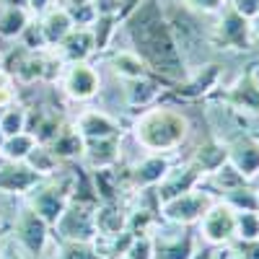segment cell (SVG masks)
Wrapping results in <instances>:
<instances>
[{
  "label": "cell",
  "mask_w": 259,
  "mask_h": 259,
  "mask_svg": "<svg viewBox=\"0 0 259 259\" xmlns=\"http://www.w3.org/2000/svg\"><path fill=\"white\" fill-rule=\"evenodd\" d=\"M212 251H215V249H212ZM212 251H202L200 256H194V259H210V254H212Z\"/></svg>",
  "instance_id": "ee69618b"
},
{
  "label": "cell",
  "mask_w": 259,
  "mask_h": 259,
  "mask_svg": "<svg viewBox=\"0 0 259 259\" xmlns=\"http://www.w3.org/2000/svg\"><path fill=\"white\" fill-rule=\"evenodd\" d=\"M122 158V135L119 138H101V140H83L80 161L89 166V171L114 168Z\"/></svg>",
  "instance_id": "9a60e30c"
},
{
  "label": "cell",
  "mask_w": 259,
  "mask_h": 259,
  "mask_svg": "<svg viewBox=\"0 0 259 259\" xmlns=\"http://www.w3.org/2000/svg\"><path fill=\"white\" fill-rule=\"evenodd\" d=\"M212 194L205 192V189H192V192H184L179 197L168 200V202H161L158 212L166 218V223H177V226H192L202 221V215L210 210L212 205Z\"/></svg>",
  "instance_id": "52a82bcc"
},
{
  "label": "cell",
  "mask_w": 259,
  "mask_h": 259,
  "mask_svg": "<svg viewBox=\"0 0 259 259\" xmlns=\"http://www.w3.org/2000/svg\"><path fill=\"white\" fill-rule=\"evenodd\" d=\"M34 145H36V138L31 133H18V135L6 138L0 156H3L6 161H26V156L31 153Z\"/></svg>",
  "instance_id": "4dcf8cb0"
},
{
  "label": "cell",
  "mask_w": 259,
  "mask_h": 259,
  "mask_svg": "<svg viewBox=\"0 0 259 259\" xmlns=\"http://www.w3.org/2000/svg\"><path fill=\"white\" fill-rule=\"evenodd\" d=\"M75 194V174H55L41 179L31 192H29V207L36 210L41 218L50 223V228L57 223V218L62 215V210L68 207V202Z\"/></svg>",
  "instance_id": "277c9868"
},
{
  "label": "cell",
  "mask_w": 259,
  "mask_h": 259,
  "mask_svg": "<svg viewBox=\"0 0 259 259\" xmlns=\"http://www.w3.org/2000/svg\"><path fill=\"white\" fill-rule=\"evenodd\" d=\"M133 138L148 153H174L189 138V119L174 106H150L135 119Z\"/></svg>",
  "instance_id": "7a4b0ae2"
},
{
  "label": "cell",
  "mask_w": 259,
  "mask_h": 259,
  "mask_svg": "<svg viewBox=\"0 0 259 259\" xmlns=\"http://www.w3.org/2000/svg\"><path fill=\"white\" fill-rule=\"evenodd\" d=\"M106 65H109L112 73L119 75L122 80L148 78V68H145L143 60L133 50H114V52H109V55H106Z\"/></svg>",
  "instance_id": "44dd1931"
},
{
  "label": "cell",
  "mask_w": 259,
  "mask_h": 259,
  "mask_svg": "<svg viewBox=\"0 0 259 259\" xmlns=\"http://www.w3.org/2000/svg\"><path fill=\"white\" fill-rule=\"evenodd\" d=\"M119 24H122L119 16H112V13H99L96 16V21L89 26L91 29V36H94L96 52H104L106 47L112 45V36L119 31Z\"/></svg>",
  "instance_id": "83f0119b"
},
{
  "label": "cell",
  "mask_w": 259,
  "mask_h": 259,
  "mask_svg": "<svg viewBox=\"0 0 259 259\" xmlns=\"http://www.w3.org/2000/svg\"><path fill=\"white\" fill-rule=\"evenodd\" d=\"M36 18H39V24H41V31H45V39H47L50 50L57 47L60 41L75 29L73 21H70V16H68V11H65L62 6H52V8H47L41 16H36Z\"/></svg>",
  "instance_id": "ffe728a7"
},
{
  "label": "cell",
  "mask_w": 259,
  "mask_h": 259,
  "mask_svg": "<svg viewBox=\"0 0 259 259\" xmlns=\"http://www.w3.org/2000/svg\"><path fill=\"white\" fill-rule=\"evenodd\" d=\"M212 45L221 50H249L251 47V21L236 13L228 3L221 8V21L215 24Z\"/></svg>",
  "instance_id": "ba28073f"
},
{
  "label": "cell",
  "mask_w": 259,
  "mask_h": 259,
  "mask_svg": "<svg viewBox=\"0 0 259 259\" xmlns=\"http://www.w3.org/2000/svg\"><path fill=\"white\" fill-rule=\"evenodd\" d=\"M228 163L239 171L244 179L259 177V140L249 135H239L233 143L226 145Z\"/></svg>",
  "instance_id": "2e32d148"
},
{
  "label": "cell",
  "mask_w": 259,
  "mask_h": 259,
  "mask_svg": "<svg viewBox=\"0 0 259 259\" xmlns=\"http://www.w3.org/2000/svg\"><path fill=\"white\" fill-rule=\"evenodd\" d=\"M41 182L34 168L24 161H3L0 163V192L13 194V197H29V192Z\"/></svg>",
  "instance_id": "4fadbf2b"
},
{
  "label": "cell",
  "mask_w": 259,
  "mask_h": 259,
  "mask_svg": "<svg viewBox=\"0 0 259 259\" xmlns=\"http://www.w3.org/2000/svg\"><path fill=\"white\" fill-rule=\"evenodd\" d=\"M124 99L127 106L133 109H145V106H153L161 99V80L158 78H138V80H127L124 89Z\"/></svg>",
  "instance_id": "7402d4cb"
},
{
  "label": "cell",
  "mask_w": 259,
  "mask_h": 259,
  "mask_svg": "<svg viewBox=\"0 0 259 259\" xmlns=\"http://www.w3.org/2000/svg\"><path fill=\"white\" fill-rule=\"evenodd\" d=\"M52 259H104L96 241H57Z\"/></svg>",
  "instance_id": "f546056e"
},
{
  "label": "cell",
  "mask_w": 259,
  "mask_h": 259,
  "mask_svg": "<svg viewBox=\"0 0 259 259\" xmlns=\"http://www.w3.org/2000/svg\"><path fill=\"white\" fill-rule=\"evenodd\" d=\"M168 168H171V158L166 153H148L127 171V184L140 192L156 189L161 184V179L168 174Z\"/></svg>",
  "instance_id": "7c38bea8"
},
{
  "label": "cell",
  "mask_w": 259,
  "mask_h": 259,
  "mask_svg": "<svg viewBox=\"0 0 259 259\" xmlns=\"http://www.w3.org/2000/svg\"><path fill=\"white\" fill-rule=\"evenodd\" d=\"M24 163H26L29 168H34L41 179L55 177V174H60V171H62V161L50 150V145H39V143L31 148V153L26 156Z\"/></svg>",
  "instance_id": "4316f807"
},
{
  "label": "cell",
  "mask_w": 259,
  "mask_h": 259,
  "mask_svg": "<svg viewBox=\"0 0 259 259\" xmlns=\"http://www.w3.org/2000/svg\"><path fill=\"white\" fill-rule=\"evenodd\" d=\"M3 143H6V135H3V130H0V150H3Z\"/></svg>",
  "instance_id": "f6af8a7d"
},
{
  "label": "cell",
  "mask_w": 259,
  "mask_h": 259,
  "mask_svg": "<svg viewBox=\"0 0 259 259\" xmlns=\"http://www.w3.org/2000/svg\"><path fill=\"white\" fill-rule=\"evenodd\" d=\"M55 6V0H26V8L34 13V16H41L47 8H52Z\"/></svg>",
  "instance_id": "ab89813d"
},
{
  "label": "cell",
  "mask_w": 259,
  "mask_h": 259,
  "mask_svg": "<svg viewBox=\"0 0 259 259\" xmlns=\"http://www.w3.org/2000/svg\"><path fill=\"white\" fill-rule=\"evenodd\" d=\"M223 99H226L231 106H236V109L259 112V78H256V70H246V73L228 89V94H226Z\"/></svg>",
  "instance_id": "ac0fdd59"
},
{
  "label": "cell",
  "mask_w": 259,
  "mask_h": 259,
  "mask_svg": "<svg viewBox=\"0 0 259 259\" xmlns=\"http://www.w3.org/2000/svg\"><path fill=\"white\" fill-rule=\"evenodd\" d=\"M122 29L130 39V50L143 60L153 78L177 85L189 80L187 60L174 39L161 0H140V6L122 18Z\"/></svg>",
  "instance_id": "6da1fadb"
},
{
  "label": "cell",
  "mask_w": 259,
  "mask_h": 259,
  "mask_svg": "<svg viewBox=\"0 0 259 259\" xmlns=\"http://www.w3.org/2000/svg\"><path fill=\"white\" fill-rule=\"evenodd\" d=\"M153 259H194L197 256V233L192 226H156L150 233Z\"/></svg>",
  "instance_id": "5b68a950"
},
{
  "label": "cell",
  "mask_w": 259,
  "mask_h": 259,
  "mask_svg": "<svg viewBox=\"0 0 259 259\" xmlns=\"http://www.w3.org/2000/svg\"><path fill=\"white\" fill-rule=\"evenodd\" d=\"M3 6H26V0H0V8Z\"/></svg>",
  "instance_id": "7bdbcfd3"
},
{
  "label": "cell",
  "mask_w": 259,
  "mask_h": 259,
  "mask_svg": "<svg viewBox=\"0 0 259 259\" xmlns=\"http://www.w3.org/2000/svg\"><path fill=\"white\" fill-rule=\"evenodd\" d=\"M62 91L70 101H91L101 91V75L91 62H73L65 65L60 75Z\"/></svg>",
  "instance_id": "9c48e42d"
},
{
  "label": "cell",
  "mask_w": 259,
  "mask_h": 259,
  "mask_svg": "<svg viewBox=\"0 0 259 259\" xmlns=\"http://www.w3.org/2000/svg\"><path fill=\"white\" fill-rule=\"evenodd\" d=\"M179 3L194 13H221L226 0H179Z\"/></svg>",
  "instance_id": "8d00e7d4"
},
{
  "label": "cell",
  "mask_w": 259,
  "mask_h": 259,
  "mask_svg": "<svg viewBox=\"0 0 259 259\" xmlns=\"http://www.w3.org/2000/svg\"><path fill=\"white\" fill-rule=\"evenodd\" d=\"M249 179H244L239 171H236L228 161L221 166V168H215V171H210V174H205L202 177V182H200V187L205 184L207 189H215V192H231V189H236V187H244Z\"/></svg>",
  "instance_id": "484cf974"
},
{
  "label": "cell",
  "mask_w": 259,
  "mask_h": 259,
  "mask_svg": "<svg viewBox=\"0 0 259 259\" xmlns=\"http://www.w3.org/2000/svg\"><path fill=\"white\" fill-rule=\"evenodd\" d=\"M55 52H57V57H60L65 65H73V62H89V57L96 52L91 29H73V31L65 36L57 47H55Z\"/></svg>",
  "instance_id": "e0dca14e"
},
{
  "label": "cell",
  "mask_w": 259,
  "mask_h": 259,
  "mask_svg": "<svg viewBox=\"0 0 259 259\" xmlns=\"http://www.w3.org/2000/svg\"><path fill=\"white\" fill-rule=\"evenodd\" d=\"M73 127L78 130V135L83 140H101V138H119L122 135V127L119 122L104 109H83Z\"/></svg>",
  "instance_id": "5bb4252c"
},
{
  "label": "cell",
  "mask_w": 259,
  "mask_h": 259,
  "mask_svg": "<svg viewBox=\"0 0 259 259\" xmlns=\"http://www.w3.org/2000/svg\"><path fill=\"white\" fill-rule=\"evenodd\" d=\"M210 259H233V251H231V246H221L210 254Z\"/></svg>",
  "instance_id": "b9f144b4"
},
{
  "label": "cell",
  "mask_w": 259,
  "mask_h": 259,
  "mask_svg": "<svg viewBox=\"0 0 259 259\" xmlns=\"http://www.w3.org/2000/svg\"><path fill=\"white\" fill-rule=\"evenodd\" d=\"M50 223L41 218V215L36 210H31L29 205H24L18 210L16 221H13V231L11 236L18 241V246L24 249L29 256H41L50 244Z\"/></svg>",
  "instance_id": "8992f818"
},
{
  "label": "cell",
  "mask_w": 259,
  "mask_h": 259,
  "mask_svg": "<svg viewBox=\"0 0 259 259\" xmlns=\"http://www.w3.org/2000/svg\"><path fill=\"white\" fill-rule=\"evenodd\" d=\"M221 200H223L228 207H233L236 212H259V194H256V189H251L249 184L236 187V189H231V192H223Z\"/></svg>",
  "instance_id": "f1b7e54d"
},
{
  "label": "cell",
  "mask_w": 259,
  "mask_h": 259,
  "mask_svg": "<svg viewBox=\"0 0 259 259\" xmlns=\"http://www.w3.org/2000/svg\"><path fill=\"white\" fill-rule=\"evenodd\" d=\"M236 239L239 241L259 239V212H236Z\"/></svg>",
  "instance_id": "836d02e7"
},
{
  "label": "cell",
  "mask_w": 259,
  "mask_h": 259,
  "mask_svg": "<svg viewBox=\"0 0 259 259\" xmlns=\"http://www.w3.org/2000/svg\"><path fill=\"white\" fill-rule=\"evenodd\" d=\"M0 130L3 135H18V133H26V106L24 104H11L0 112Z\"/></svg>",
  "instance_id": "1f68e13d"
},
{
  "label": "cell",
  "mask_w": 259,
  "mask_h": 259,
  "mask_svg": "<svg viewBox=\"0 0 259 259\" xmlns=\"http://www.w3.org/2000/svg\"><path fill=\"white\" fill-rule=\"evenodd\" d=\"M124 256L127 259H153V241H150V233L133 236V241H130Z\"/></svg>",
  "instance_id": "e575fe53"
},
{
  "label": "cell",
  "mask_w": 259,
  "mask_h": 259,
  "mask_svg": "<svg viewBox=\"0 0 259 259\" xmlns=\"http://www.w3.org/2000/svg\"><path fill=\"white\" fill-rule=\"evenodd\" d=\"M119 259H127V256H119Z\"/></svg>",
  "instance_id": "7dc6e473"
},
{
  "label": "cell",
  "mask_w": 259,
  "mask_h": 259,
  "mask_svg": "<svg viewBox=\"0 0 259 259\" xmlns=\"http://www.w3.org/2000/svg\"><path fill=\"white\" fill-rule=\"evenodd\" d=\"M127 231V212L119 202H99L96 205V233L99 239H112Z\"/></svg>",
  "instance_id": "d6986e66"
},
{
  "label": "cell",
  "mask_w": 259,
  "mask_h": 259,
  "mask_svg": "<svg viewBox=\"0 0 259 259\" xmlns=\"http://www.w3.org/2000/svg\"><path fill=\"white\" fill-rule=\"evenodd\" d=\"M18 45H21V47H26L29 52H45V50H50L47 39H45V31H41V24H39V18H36V16L29 21V26L21 31Z\"/></svg>",
  "instance_id": "d6a6232c"
},
{
  "label": "cell",
  "mask_w": 259,
  "mask_h": 259,
  "mask_svg": "<svg viewBox=\"0 0 259 259\" xmlns=\"http://www.w3.org/2000/svg\"><path fill=\"white\" fill-rule=\"evenodd\" d=\"M34 13L26 6H3L0 8V36L3 39H18L21 31L29 26Z\"/></svg>",
  "instance_id": "cb8c5ba5"
},
{
  "label": "cell",
  "mask_w": 259,
  "mask_h": 259,
  "mask_svg": "<svg viewBox=\"0 0 259 259\" xmlns=\"http://www.w3.org/2000/svg\"><path fill=\"white\" fill-rule=\"evenodd\" d=\"M0 259H29V254L18 246V241L11 233L0 236Z\"/></svg>",
  "instance_id": "d590c367"
},
{
  "label": "cell",
  "mask_w": 259,
  "mask_h": 259,
  "mask_svg": "<svg viewBox=\"0 0 259 259\" xmlns=\"http://www.w3.org/2000/svg\"><path fill=\"white\" fill-rule=\"evenodd\" d=\"M236 259H259V239L254 241H236V246H231Z\"/></svg>",
  "instance_id": "74e56055"
},
{
  "label": "cell",
  "mask_w": 259,
  "mask_h": 259,
  "mask_svg": "<svg viewBox=\"0 0 259 259\" xmlns=\"http://www.w3.org/2000/svg\"><path fill=\"white\" fill-rule=\"evenodd\" d=\"M194 166H197L202 174H210V171H215V168H221L226 161H228V150H226V145H221L218 140H205L197 150H194V156L189 158Z\"/></svg>",
  "instance_id": "d4e9b609"
},
{
  "label": "cell",
  "mask_w": 259,
  "mask_h": 259,
  "mask_svg": "<svg viewBox=\"0 0 259 259\" xmlns=\"http://www.w3.org/2000/svg\"><path fill=\"white\" fill-rule=\"evenodd\" d=\"M96 197H83L73 194L68 207L62 210L57 223L52 226L57 241H96Z\"/></svg>",
  "instance_id": "3957f363"
},
{
  "label": "cell",
  "mask_w": 259,
  "mask_h": 259,
  "mask_svg": "<svg viewBox=\"0 0 259 259\" xmlns=\"http://www.w3.org/2000/svg\"><path fill=\"white\" fill-rule=\"evenodd\" d=\"M50 150L65 163L83 156V138L78 135V130L73 124H62V130L57 133V138L50 143Z\"/></svg>",
  "instance_id": "603a6c76"
},
{
  "label": "cell",
  "mask_w": 259,
  "mask_h": 259,
  "mask_svg": "<svg viewBox=\"0 0 259 259\" xmlns=\"http://www.w3.org/2000/svg\"><path fill=\"white\" fill-rule=\"evenodd\" d=\"M228 6L249 21H254L259 16V0H228Z\"/></svg>",
  "instance_id": "f35d334b"
},
{
  "label": "cell",
  "mask_w": 259,
  "mask_h": 259,
  "mask_svg": "<svg viewBox=\"0 0 259 259\" xmlns=\"http://www.w3.org/2000/svg\"><path fill=\"white\" fill-rule=\"evenodd\" d=\"M135 6H140V0H119V16L124 18Z\"/></svg>",
  "instance_id": "60d3db41"
},
{
  "label": "cell",
  "mask_w": 259,
  "mask_h": 259,
  "mask_svg": "<svg viewBox=\"0 0 259 259\" xmlns=\"http://www.w3.org/2000/svg\"><path fill=\"white\" fill-rule=\"evenodd\" d=\"M200 231L205 241L212 246H231L236 239V210L228 207L223 200L212 202L210 210L202 215Z\"/></svg>",
  "instance_id": "30bf717a"
},
{
  "label": "cell",
  "mask_w": 259,
  "mask_h": 259,
  "mask_svg": "<svg viewBox=\"0 0 259 259\" xmlns=\"http://www.w3.org/2000/svg\"><path fill=\"white\" fill-rule=\"evenodd\" d=\"M202 177H205V174H202V171L194 166L192 161H184V163H179V166H171L168 174L161 179V184L153 189L158 205L179 197V194H184V192L197 189L200 182H202Z\"/></svg>",
  "instance_id": "8fae6325"
},
{
  "label": "cell",
  "mask_w": 259,
  "mask_h": 259,
  "mask_svg": "<svg viewBox=\"0 0 259 259\" xmlns=\"http://www.w3.org/2000/svg\"><path fill=\"white\" fill-rule=\"evenodd\" d=\"M3 161H6V158H3V156H0V163H3Z\"/></svg>",
  "instance_id": "bcb514c9"
}]
</instances>
